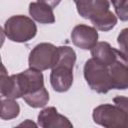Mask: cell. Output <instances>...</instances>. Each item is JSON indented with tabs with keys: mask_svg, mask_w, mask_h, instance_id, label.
Instances as JSON below:
<instances>
[{
	"mask_svg": "<svg viewBox=\"0 0 128 128\" xmlns=\"http://www.w3.org/2000/svg\"><path fill=\"white\" fill-rule=\"evenodd\" d=\"M75 62V51L69 46H59V57L50 74V83L56 92L63 93L71 88Z\"/></svg>",
	"mask_w": 128,
	"mask_h": 128,
	"instance_id": "obj_2",
	"label": "cell"
},
{
	"mask_svg": "<svg viewBox=\"0 0 128 128\" xmlns=\"http://www.w3.org/2000/svg\"><path fill=\"white\" fill-rule=\"evenodd\" d=\"M78 14L84 19H90L93 16L102 14L109 10V0H73Z\"/></svg>",
	"mask_w": 128,
	"mask_h": 128,
	"instance_id": "obj_10",
	"label": "cell"
},
{
	"mask_svg": "<svg viewBox=\"0 0 128 128\" xmlns=\"http://www.w3.org/2000/svg\"><path fill=\"white\" fill-rule=\"evenodd\" d=\"M44 87L42 71L28 68L18 74L8 76L5 66L1 72V95L5 98L17 99Z\"/></svg>",
	"mask_w": 128,
	"mask_h": 128,
	"instance_id": "obj_1",
	"label": "cell"
},
{
	"mask_svg": "<svg viewBox=\"0 0 128 128\" xmlns=\"http://www.w3.org/2000/svg\"><path fill=\"white\" fill-rule=\"evenodd\" d=\"M98 37L97 29L85 24L76 25L71 32L72 43L83 50H91L97 44Z\"/></svg>",
	"mask_w": 128,
	"mask_h": 128,
	"instance_id": "obj_8",
	"label": "cell"
},
{
	"mask_svg": "<svg viewBox=\"0 0 128 128\" xmlns=\"http://www.w3.org/2000/svg\"><path fill=\"white\" fill-rule=\"evenodd\" d=\"M115 13L121 21H128V0H126L122 5L116 7Z\"/></svg>",
	"mask_w": 128,
	"mask_h": 128,
	"instance_id": "obj_17",
	"label": "cell"
},
{
	"mask_svg": "<svg viewBox=\"0 0 128 128\" xmlns=\"http://www.w3.org/2000/svg\"><path fill=\"white\" fill-rule=\"evenodd\" d=\"M108 69L112 89H128V59L122 54L121 51L116 60L112 64L108 65Z\"/></svg>",
	"mask_w": 128,
	"mask_h": 128,
	"instance_id": "obj_7",
	"label": "cell"
},
{
	"mask_svg": "<svg viewBox=\"0 0 128 128\" xmlns=\"http://www.w3.org/2000/svg\"><path fill=\"white\" fill-rule=\"evenodd\" d=\"M83 74L88 86L93 91L105 94L112 89L108 66L96 61L94 58H90L85 62Z\"/></svg>",
	"mask_w": 128,
	"mask_h": 128,
	"instance_id": "obj_4",
	"label": "cell"
},
{
	"mask_svg": "<svg viewBox=\"0 0 128 128\" xmlns=\"http://www.w3.org/2000/svg\"><path fill=\"white\" fill-rule=\"evenodd\" d=\"M38 126L42 128H72L73 124L70 122V120L58 113L57 109L53 106L46 107L42 109L37 117Z\"/></svg>",
	"mask_w": 128,
	"mask_h": 128,
	"instance_id": "obj_9",
	"label": "cell"
},
{
	"mask_svg": "<svg viewBox=\"0 0 128 128\" xmlns=\"http://www.w3.org/2000/svg\"><path fill=\"white\" fill-rule=\"evenodd\" d=\"M29 14L33 20L41 24H52L55 22L53 8L42 2H31L29 4Z\"/></svg>",
	"mask_w": 128,
	"mask_h": 128,
	"instance_id": "obj_12",
	"label": "cell"
},
{
	"mask_svg": "<svg viewBox=\"0 0 128 128\" xmlns=\"http://www.w3.org/2000/svg\"><path fill=\"white\" fill-rule=\"evenodd\" d=\"M38 2H42V3H45L47 5H49L50 7L52 8H55L56 6L59 5V3L61 2V0H37Z\"/></svg>",
	"mask_w": 128,
	"mask_h": 128,
	"instance_id": "obj_19",
	"label": "cell"
},
{
	"mask_svg": "<svg viewBox=\"0 0 128 128\" xmlns=\"http://www.w3.org/2000/svg\"><path fill=\"white\" fill-rule=\"evenodd\" d=\"M89 20L93 24V27H95L97 30L103 31V32L112 30L115 27V25L117 24V16L110 10H108L102 14L93 16Z\"/></svg>",
	"mask_w": 128,
	"mask_h": 128,
	"instance_id": "obj_13",
	"label": "cell"
},
{
	"mask_svg": "<svg viewBox=\"0 0 128 128\" xmlns=\"http://www.w3.org/2000/svg\"><path fill=\"white\" fill-rule=\"evenodd\" d=\"M117 43L119 50L128 59V28H124L117 36Z\"/></svg>",
	"mask_w": 128,
	"mask_h": 128,
	"instance_id": "obj_16",
	"label": "cell"
},
{
	"mask_svg": "<svg viewBox=\"0 0 128 128\" xmlns=\"http://www.w3.org/2000/svg\"><path fill=\"white\" fill-rule=\"evenodd\" d=\"M59 57V47L52 43H39L29 53L28 64L30 68L44 71L52 69Z\"/></svg>",
	"mask_w": 128,
	"mask_h": 128,
	"instance_id": "obj_6",
	"label": "cell"
},
{
	"mask_svg": "<svg viewBox=\"0 0 128 128\" xmlns=\"http://www.w3.org/2000/svg\"><path fill=\"white\" fill-rule=\"evenodd\" d=\"M119 53H120L119 49L112 47L108 42L105 41L97 42V44L91 49L92 58H94L96 61L106 66L112 64L116 60Z\"/></svg>",
	"mask_w": 128,
	"mask_h": 128,
	"instance_id": "obj_11",
	"label": "cell"
},
{
	"mask_svg": "<svg viewBox=\"0 0 128 128\" xmlns=\"http://www.w3.org/2000/svg\"><path fill=\"white\" fill-rule=\"evenodd\" d=\"M93 121L103 127H125L128 128V113L117 105L101 104L93 109Z\"/></svg>",
	"mask_w": 128,
	"mask_h": 128,
	"instance_id": "obj_5",
	"label": "cell"
},
{
	"mask_svg": "<svg viewBox=\"0 0 128 128\" xmlns=\"http://www.w3.org/2000/svg\"><path fill=\"white\" fill-rule=\"evenodd\" d=\"M113 102H114L115 105H117V106L120 107L122 110H124L125 112L128 113V97L118 95V96L114 97Z\"/></svg>",
	"mask_w": 128,
	"mask_h": 128,
	"instance_id": "obj_18",
	"label": "cell"
},
{
	"mask_svg": "<svg viewBox=\"0 0 128 128\" xmlns=\"http://www.w3.org/2000/svg\"><path fill=\"white\" fill-rule=\"evenodd\" d=\"M22 98L28 106L32 108H42L49 102V93L44 86L32 93L24 95Z\"/></svg>",
	"mask_w": 128,
	"mask_h": 128,
	"instance_id": "obj_14",
	"label": "cell"
},
{
	"mask_svg": "<svg viewBox=\"0 0 128 128\" xmlns=\"http://www.w3.org/2000/svg\"><path fill=\"white\" fill-rule=\"evenodd\" d=\"M110 1H111V3L113 4L114 8H116V7L120 6V5H122L126 0H110Z\"/></svg>",
	"mask_w": 128,
	"mask_h": 128,
	"instance_id": "obj_21",
	"label": "cell"
},
{
	"mask_svg": "<svg viewBox=\"0 0 128 128\" xmlns=\"http://www.w3.org/2000/svg\"><path fill=\"white\" fill-rule=\"evenodd\" d=\"M20 113V106L12 98H5L1 99V113L0 117L2 120H11L16 118Z\"/></svg>",
	"mask_w": 128,
	"mask_h": 128,
	"instance_id": "obj_15",
	"label": "cell"
},
{
	"mask_svg": "<svg viewBox=\"0 0 128 128\" xmlns=\"http://www.w3.org/2000/svg\"><path fill=\"white\" fill-rule=\"evenodd\" d=\"M19 127H32V126H34V127H36V126H38V124H35L34 122H32L30 119H27V120H25L24 122H22V123H20L19 125H18Z\"/></svg>",
	"mask_w": 128,
	"mask_h": 128,
	"instance_id": "obj_20",
	"label": "cell"
},
{
	"mask_svg": "<svg viewBox=\"0 0 128 128\" xmlns=\"http://www.w3.org/2000/svg\"><path fill=\"white\" fill-rule=\"evenodd\" d=\"M3 30L9 40L17 43L28 42L37 34L35 22L25 15H14L8 18Z\"/></svg>",
	"mask_w": 128,
	"mask_h": 128,
	"instance_id": "obj_3",
	"label": "cell"
}]
</instances>
